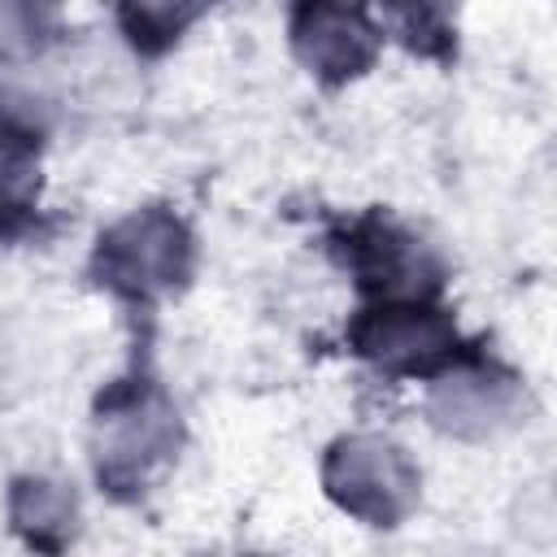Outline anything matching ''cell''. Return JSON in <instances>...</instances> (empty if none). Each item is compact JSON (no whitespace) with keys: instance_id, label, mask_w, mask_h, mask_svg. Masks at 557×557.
I'll return each instance as SVG.
<instances>
[{"instance_id":"obj_1","label":"cell","mask_w":557,"mask_h":557,"mask_svg":"<svg viewBox=\"0 0 557 557\" xmlns=\"http://www.w3.org/2000/svg\"><path fill=\"white\" fill-rule=\"evenodd\" d=\"M178 444V413L174 405L148 387L131 383L104 396L96 418V470L117 492L139 487L161 461H170Z\"/></svg>"},{"instance_id":"obj_2","label":"cell","mask_w":557,"mask_h":557,"mask_svg":"<svg viewBox=\"0 0 557 557\" xmlns=\"http://www.w3.org/2000/svg\"><path fill=\"white\" fill-rule=\"evenodd\" d=\"M326 496L370 527H396L418 500V466L383 435H348L326 453Z\"/></svg>"},{"instance_id":"obj_3","label":"cell","mask_w":557,"mask_h":557,"mask_svg":"<svg viewBox=\"0 0 557 557\" xmlns=\"http://www.w3.org/2000/svg\"><path fill=\"white\" fill-rule=\"evenodd\" d=\"M191 270V235L165 209H139L100 235L96 274L126 296H161Z\"/></svg>"},{"instance_id":"obj_4","label":"cell","mask_w":557,"mask_h":557,"mask_svg":"<svg viewBox=\"0 0 557 557\" xmlns=\"http://www.w3.org/2000/svg\"><path fill=\"white\" fill-rule=\"evenodd\" d=\"M352 348L392 374H431L457 357V326L418 296L383 300L352 322Z\"/></svg>"},{"instance_id":"obj_5","label":"cell","mask_w":557,"mask_h":557,"mask_svg":"<svg viewBox=\"0 0 557 557\" xmlns=\"http://www.w3.org/2000/svg\"><path fill=\"white\" fill-rule=\"evenodd\" d=\"M292 48L318 78L344 83L374 65L379 30L344 0H292Z\"/></svg>"},{"instance_id":"obj_6","label":"cell","mask_w":557,"mask_h":557,"mask_svg":"<svg viewBox=\"0 0 557 557\" xmlns=\"http://www.w3.org/2000/svg\"><path fill=\"white\" fill-rule=\"evenodd\" d=\"M348 261L361 274V283L370 292H383L387 300L422 296L426 287H435L422 244L413 235H405L400 226L379 222V218L348 231Z\"/></svg>"},{"instance_id":"obj_7","label":"cell","mask_w":557,"mask_h":557,"mask_svg":"<svg viewBox=\"0 0 557 557\" xmlns=\"http://www.w3.org/2000/svg\"><path fill=\"white\" fill-rule=\"evenodd\" d=\"M431 413L444 431L487 435L518 413V387L505 374H492L483 366H466V370H453L448 379L435 383Z\"/></svg>"},{"instance_id":"obj_8","label":"cell","mask_w":557,"mask_h":557,"mask_svg":"<svg viewBox=\"0 0 557 557\" xmlns=\"http://www.w3.org/2000/svg\"><path fill=\"white\" fill-rule=\"evenodd\" d=\"M35 131L17 122L9 109H0V231H13L35 200L39 174H35Z\"/></svg>"},{"instance_id":"obj_9","label":"cell","mask_w":557,"mask_h":557,"mask_svg":"<svg viewBox=\"0 0 557 557\" xmlns=\"http://www.w3.org/2000/svg\"><path fill=\"white\" fill-rule=\"evenodd\" d=\"M379 26L405 39L413 52L444 57L453 48V0H361Z\"/></svg>"},{"instance_id":"obj_10","label":"cell","mask_w":557,"mask_h":557,"mask_svg":"<svg viewBox=\"0 0 557 557\" xmlns=\"http://www.w3.org/2000/svg\"><path fill=\"white\" fill-rule=\"evenodd\" d=\"M126 35L139 48H165L209 0H113Z\"/></svg>"},{"instance_id":"obj_11","label":"cell","mask_w":557,"mask_h":557,"mask_svg":"<svg viewBox=\"0 0 557 557\" xmlns=\"http://www.w3.org/2000/svg\"><path fill=\"white\" fill-rule=\"evenodd\" d=\"M13 518L22 531H30L35 544H52L48 531H65L74 522V500L61 492V483L26 479L13 492Z\"/></svg>"},{"instance_id":"obj_12","label":"cell","mask_w":557,"mask_h":557,"mask_svg":"<svg viewBox=\"0 0 557 557\" xmlns=\"http://www.w3.org/2000/svg\"><path fill=\"white\" fill-rule=\"evenodd\" d=\"M52 30V0H0V57H30Z\"/></svg>"}]
</instances>
